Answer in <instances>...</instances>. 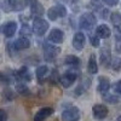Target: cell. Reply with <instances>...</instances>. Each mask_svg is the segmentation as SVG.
Here are the masks:
<instances>
[{"mask_svg":"<svg viewBox=\"0 0 121 121\" xmlns=\"http://www.w3.org/2000/svg\"><path fill=\"white\" fill-rule=\"evenodd\" d=\"M96 24H97V18L93 13H91V12H85L79 18V26H80L81 29L91 30Z\"/></svg>","mask_w":121,"mask_h":121,"instance_id":"1","label":"cell"},{"mask_svg":"<svg viewBox=\"0 0 121 121\" xmlns=\"http://www.w3.org/2000/svg\"><path fill=\"white\" fill-rule=\"evenodd\" d=\"M3 7L5 11H21L24 9L26 1L24 0H3Z\"/></svg>","mask_w":121,"mask_h":121,"instance_id":"2","label":"cell"},{"mask_svg":"<svg viewBox=\"0 0 121 121\" xmlns=\"http://www.w3.org/2000/svg\"><path fill=\"white\" fill-rule=\"evenodd\" d=\"M60 52V48L52 44H45L44 45V56L46 60H53Z\"/></svg>","mask_w":121,"mask_h":121,"instance_id":"3","label":"cell"},{"mask_svg":"<svg viewBox=\"0 0 121 121\" xmlns=\"http://www.w3.org/2000/svg\"><path fill=\"white\" fill-rule=\"evenodd\" d=\"M47 29H48V23L45 21V19H43V18H35L34 19V22H33V32L36 35H39V36L44 35L47 32Z\"/></svg>","mask_w":121,"mask_h":121,"instance_id":"4","label":"cell"},{"mask_svg":"<svg viewBox=\"0 0 121 121\" xmlns=\"http://www.w3.org/2000/svg\"><path fill=\"white\" fill-rule=\"evenodd\" d=\"M63 121H79L80 119V110L76 107H70L62 113Z\"/></svg>","mask_w":121,"mask_h":121,"instance_id":"5","label":"cell"},{"mask_svg":"<svg viewBox=\"0 0 121 121\" xmlns=\"http://www.w3.org/2000/svg\"><path fill=\"white\" fill-rule=\"evenodd\" d=\"M17 30V23L13 22V21H10V22H6L5 24H3L0 27V33H3L6 38H11L15 35Z\"/></svg>","mask_w":121,"mask_h":121,"instance_id":"6","label":"cell"},{"mask_svg":"<svg viewBox=\"0 0 121 121\" xmlns=\"http://www.w3.org/2000/svg\"><path fill=\"white\" fill-rule=\"evenodd\" d=\"M76 78H78V74L76 73H73V72H65L62 76H60V84H62L63 87L68 88L70 87L75 81H76Z\"/></svg>","mask_w":121,"mask_h":121,"instance_id":"7","label":"cell"},{"mask_svg":"<svg viewBox=\"0 0 121 121\" xmlns=\"http://www.w3.org/2000/svg\"><path fill=\"white\" fill-rule=\"evenodd\" d=\"M26 1V5H28L30 7V11H32V15H35V16H40L44 13V9L41 6L38 0H24Z\"/></svg>","mask_w":121,"mask_h":121,"instance_id":"8","label":"cell"},{"mask_svg":"<svg viewBox=\"0 0 121 121\" xmlns=\"http://www.w3.org/2000/svg\"><path fill=\"white\" fill-rule=\"evenodd\" d=\"M85 41H86V38H85V34L79 32L74 35L73 38V47L78 51H81V50L85 47Z\"/></svg>","mask_w":121,"mask_h":121,"instance_id":"9","label":"cell"},{"mask_svg":"<svg viewBox=\"0 0 121 121\" xmlns=\"http://www.w3.org/2000/svg\"><path fill=\"white\" fill-rule=\"evenodd\" d=\"M92 113H93V116L96 119L102 120V119L107 117V115H108V108L103 104H96L92 108Z\"/></svg>","mask_w":121,"mask_h":121,"instance_id":"10","label":"cell"},{"mask_svg":"<svg viewBox=\"0 0 121 121\" xmlns=\"http://www.w3.org/2000/svg\"><path fill=\"white\" fill-rule=\"evenodd\" d=\"M48 41L52 44H60L63 41V32L60 29H52L51 33L48 34Z\"/></svg>","mask_w":121,"mask_h":121,"instance_id":"11","label":"cell"},{"mask_svg":"<svg viewBox=\"0 0 121 121\" xmlns=\"http://www.w3.org/2000/svg\"><path fill=\"white\" fill-rule=\"evenodd\" d=\"M52 113H53L52 108H43L35 114L34 121H45V119H47Z\"/></svg>","mask_w":121,"mask_h":121,"instance_id":"12","label":"cell"},{"mask_svg":"<svg viewBox=\"0 0 121 121\" xmlns=\"http://www.w3.org/2000/svg\"><path fill=\"white\" fill-rule=\"evenodd\" d=\"M110 34H112V30H110L109 27L105 26V24H100L96 29V35L99 39H108L110 36Z\"/></svg>","mask_w":121,"mask_h":121,"instance_id":"13","label":"cell"},{"mask_svg":"<svg viewBox=\"0 0 121 121\" xmlns=\"http://www.w3.org/2000/svg\"><path fill=\"white\" fill-rule=\"evenodd\" d=\"M99 59H100V63L104 67H108L110 60H112V55H110V50L108 47H104L100 50V55H99Z\"/></svg>","mask_w":121,"mask_h":121,"instance_id":"14","label":"cell"},{"mask_svg":"<svg viewBox=\"0 0 121 121\" xmlns=\"http://www.w3.org/2000/svg\"><path fill=\"white\" fill-rule=\"evenodd\" d=\"M98 81H99V84H98V91L100 93H108V91H109V88H110V81L107 79V78H104V76H100L99 79H98Z\"/></svg>","mask_w":121,"mask_h":121,"instance_id":"15","label":"cell"},{"mask_svg":"<svg viewBox=\"0 0 121 121\" xmlns=\"http://www.w3.org/2000/svg\"><path fill=\"white\" fill-rule=\"evenodd\" d=\"M13 46H15V50H26L30 46V41H29L28 38L21 36L13 43Z\"/></svg>","mask_w":121,"mask_h":121,"instance_id":"16","label":"cell"},{"mask_svg":"<svg viewBox=\"0 0 121 121\" xmlns=\"http://www.w3.org/2000/svg\"><path fill=\"white\" fill-rule=\"evenodd\" d=\"M87 70L90 74H97L98 73V65L96 62V56L91 55L90 59H88V64H87Z\"/></svg>","mask_w":121,"mask_h":121,"instance_id":"17","label":"cell"},{"mask_svg":"<svg viewBox=\"0 0 121 121\" xmlns=\"http://www.w3.org/2000/svg\"><path fill=\"white\" fill-rule=\"evenodd\" d=\"M64 62L67 65H70V67H79L80 65V59L76 56H67Z\"/></svg>","mask_w":121,"mask_h":121,"instance_id":"18","label":"cell"},{"mask_svg":"<svg viewBox=\"0 0 121 121\" xmlns=\"http://www.w3.org/2000/svg\"><path fill=\"white\" fill-rule=\"evenodd\" d=\"M17 76L22 80V81H29L30 80V74L27 68H22L17 72Z\"/></svg>","mask_w":121,"mask_h":121,"instance_id":"19","label":"cell"},{"mask_svg":"<svg viewBox=\"0 0 121 121\" xmlns=\"http://www.w3.org/2000/svg\"><path fill=\"white\" fill-rule=\"evenodd\" d=\"M47 74H48V68L46 65H41L36 69V76L39 80L45 79V76H47Z\"/></svg>","mask_w":121,"mask_h":121,"instance_id":"20","label":"cell"},{"mask_svg":"<svg viewBox=\"0 0 121 121\" xmlns=\"http://www.w3.org/2000/svg\"><path fill=\"white\" fill-rule=\"evenodd\" d=\"M103 99L105 102L110 103V104H115L119 102V97L115 96V95H110V93H104L103 95Z\"/></svg>","mask_w":121,"mask_h":121,"instance_id":"21","label":"cell"},{"mask_svg":"<svg viewBox=\"0 0 121 121\" xmlns=\"http://www.w3.org/2000/svg\"><path fill=\"white\" fill-rule=\"evenodd\" d=\"M110 65H112L113 70H116V72H119V70L121 69V58L119 57H114L112 60H110Z\"/></svg>","mask_w":121,"mask_h":121,"instance_id":"22","label":"cell"},{"mask_svg":"<svg viewBox=\"0 0 121 121\" xmlns=\"http://www.w3.org/2000/svg\"><path fill=\"white\" fill-rule=\"evenodd\" d=\"M55 9H56V11H57V13H58L59 17H65V16H67V9H65L64 5L57 4V5L55 6Z\"/></svg>","mask_w":121,"mask_h":121,"instance_id":"23","label":"cell"},{"mask_svg":"<svg viewBox=\"0 0 121 121\" xmlns=\"http://www.w3.org/2000/svg\"><path fill=\"white\" fill-rule=\"evenodd\" d=\"M112 22L116 28H119L121 26V16H120V13H117V12L112 13Z\"/></svg>","mask_w":121,"mask_h":121,"instance_id":"24","label":"cell"},{"mask_svg":"<svg viewBox=\"0 0 121 121\" xmlns=\"http://www.w3.org/2000/svg\"><path fill=\"white\" fill-rule=\"evenodd\" d=\"M47 17H48V19H51V21H56V19L59 17L58 13H57V11H56V9H55V6L51 7V9H48V11H47Z\"/></svg>","mask_w":121,"mask_h":121,"instance_id":"25","label":"cell"},{"mask_svg":"<svg viewBox=\"0 0 121 121\" xmlns=\"http://www.w3.org/2000/svg\"><path fill=\"white\" fill-rule=\"evenodd\" d=\"M90 41H91V45H92L93 47H98L99 46V38L96 34L90 35Z\"/></svg>","mask_w":121,"mask_h":121,"instance_id":"26","label":"cell"},{"mask_svg":"<svg viewBox=\"0 0 121 121\" xmlns=\"http://www.w3.org/2000/svg\"><path fill=\"white\" fill-rule=\"evenodd\" d=\"M113 88H114V91H115L116 93L121 95V80H120V81H117V82H115V84H114Z\"/></svg>","mask_w":121,"mask_h":121,"instance_id":"27","label":"cell"},{"mask_svg":"<svg viewBox=\"0 0 121 121\" xmlns=\"http://www.w3.org/2000/svg\"><path fill=\"white\" fill-rule=\"evenodd\" d=\"M103 3L108 6H116L119 4V0H103Z\"/></svg>","mask_w":121,"mask_h":121,"instance_id":"28","label":"cell"},{"mask_svg":"<svg viewBox=\"0 0 121 121\" xmlns=\"http://www.w3.org/2000/svg\"><path fill=\"white\" fill-rule=\"evenodd\" d=\"M21 34L24 38V35H30V29L28 28V26H23V28L21 29Z\"/></svg>","mask_w":121,"mask_h":121,"instance_id":"29","label":"cell"},{"mask_svg":"<svg viewBox=\"0 0 121 121\" xmlns=\"http://www.w3.org/2000/svg\"><path fill=\"white\" fill-rule=\"evenodd\" d=\"M7 120V114L4 109H0V121H6Z\"/></svg>","mask_w":121,"mask_h":121,"instance_id":"30","label":"cell"},{"mask_svg":"<svg viewBox=\"0 0 121 121\" xmlns=\"http://www.w3.org/2000/svg\"><path fill=\"white\" fill-rule=\"evenodd\" d=\"M17 90H18L21 93H27L26 91H28V88H27L26 86H21V85H18V86H17Z\"/></svg>","mask_w":121,"mask_h":121,"instance_id":"31","label":"cell"},{"mask_svg":"<svg viewBox=\"0 0 121 121\" xmlns=\"http://www.w3.org/2000/svg\"><path fill=\"white\" fill-rule=\"evenodd\" d=\"M92 5L95 6V7H97V9H99L100 10V3H99V0H92Z\"/></svg>","mask_w":121,"mask_h":121,"instance_id":"32","label":"cell"},{"mask_svg":"<svg viewBox=\"0 0 121 121\" xmlns=\"http://www.w3.org/2000/svg\"><path fill=\"white\" fill-rule=\"evenodd\" d=\"M116 51L121 52V41H116Z\"/></svg>","mask_w":121,"mask_h":121,"instance_id":"33","label":"cell"},{"mask_svg":"<svg viewBox=\"0 0 121 121\" xmlns=\"http://www.w3.org/2000/svg\"><path fill=\"white\" fill-rule=\"evenodd\" d=\"M117 121H121V116H119V117H117Z\"/></svg>","mask_w":121,"mask_h":121,"instance_id":"34","label":"cell"}]
</instances>
